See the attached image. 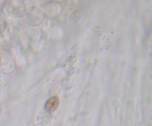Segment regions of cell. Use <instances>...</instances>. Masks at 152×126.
I'll use <instances>...</instances> for the list:
<instances>
[{"label":"cell","mask_w":152,"mask_h":126,"mask_svg":"<svg viewBox=\"0 0 152 126\" xmlns=\"http://www.w3.org/2000/svg\"><path fill=\"white\" fill-rule=\"evenodd\" d=\"M59 99L57 97H52L45 104V108L48 111H53L58 106Z\"/></svg>","instance_id":"1"}]
</instances>
